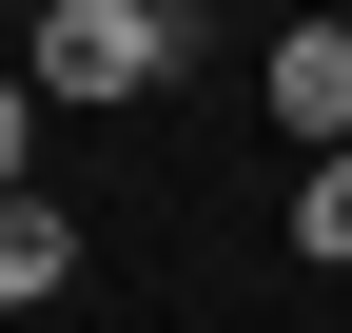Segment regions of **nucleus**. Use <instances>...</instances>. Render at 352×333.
<instances>
[{
    "mask_svg": "<svg viewBox=\"0 0 352 333\" xmlns=\"http://www.w3.org/2000/svg\"><path fill=\"white\" fill-rule=\"evenodd\" d=\"M196 59V20H176V0H59V20H39V98H157V78Z\"/></svg>",
    "mask_w": 352,
    "mask_h": 333,
    "instance_id": "obj_1",
    "label": "nucleus"
},
{
    "mask_svg": "<svg viewBox=\"0 0 352 333\" xmlns=\"http://www.w3.org/2000/svg\"><path fill=\"white\" fill-rule=\"evenodd\" d=\"M274 118H294V157H352V20L274 39Z\"/></svg>",
    "mask_w": 352,
    "mask_h": 333,
    "instance_id": "obj_2",
    "label": "nucleus"
},
{
    "mask_svg": "<svg viewBox=\"0 0 352 333\" xmlns=\"http://www.w3.org/2000/svg\"><path fill=\"white\" fill-rule=\"evenodd\" d=\"M78 294V216H39V196H0V314Z\"/></svg>",
    "mask_w": 352,
    "mask_h": 333,
    "instance_id": "obj_3",
    "label": "nucleus"
},
{
    "mask_svg": "<svg viewBox=\"0 0 352 333\" xmlns=\"http://www.w3.org/2000/svg\"><path fill=\"white\" fill-rule=\"evenodd\" d=\"M294 255L352 275V157H294Z\"/></svg>",
    "mask_w": 352,
    "mask_h": 333,
    "instance_id": "obj_4",
    "label": "nucleus"
},
{
    "mask_svg": "<svg viewBox=\"0 0 352 333\" xmlns=\"http://www.w3.org/2000/svg\"><path fill=\"white\" fill-rule=\"evenodd\" d=\"M20 157H39V78H0V196H20Z\"/></svg>",
    "mask_w": 352,
    "mask_h": 333,
    "instance_id": "obj_5",
    "label": "nucleus"
},
{
    "mask_svg": "<svg viewBox=\"0 0 352 333\" xmlns=\"http://www.w3.org/2000/svg\"><path fill=\"white\" fill-rule=\"evenodd\" d=\"M0 333H20V314H0Z\"/></svg>",
    "mask_w": 352,
    "mask_h": 333,
    "instance_id": "obj_6",
    "label": "nucleus"
}]
</instances>
